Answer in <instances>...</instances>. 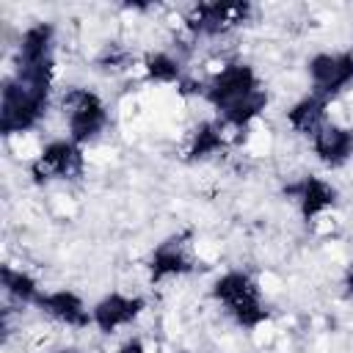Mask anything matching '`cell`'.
<instances>
[{
  "mask_svg": "<svg viewBox=\"0 0 353 353\" xmlns=\"http://www.w3.org/2000/svg\"><path fill=\"white\" fill-rule=\"evenodd\" d=\"M113 353H149V345L143 342V336L130 334L127 339H121V342L116 345V350H113Z\"/></svg>",
  "mask_w": 353,
  "mask_h": 353,
  "instance_id": "19",
  "label": "cell"
},
{
  "mask_svg": "<svg viewBox=\"0 0 353 353\" xmlns=\"http://www.w3.org/2000/svg\"><path fill=\"white\" fill-rule=\"evenodd\" d=\"M50 105H52L50 88H36L8 74L0 88V135L19 138L25 132H33L44 121Z\"/></svg>",
  "mask_w": 353,
  "mask_h": 353,
  "instance_id": "2",
  "label": "cell"
},
{
  "mask_svg": "<svg viewBox=\"0 0 353 353\" xmlns=\"http://www.w3.org/2000/svg\"><path fill=\"white\" fill-rule=\"evenodd\" d=\"M0 287L3 295L17 306H36V301L44 292V287L33 273H28L25 268H14L11 262L0 265Z\"/></svg>",
  "mask_w": 353,
  "mask_h": 353,
  "instance_id": "17",
  "label": "cell"
},
{
  "mask_svg": "<svg viewBox=\"0 0 353 353\" xmlns=\"http://www.w3.org/2000/svg\"><path fill=\"white\" fill-rule=\"evenodd\" d=\"M284 196L295 204L303 223H317L339 207V188L317 174H303L284 185Z\"/></svg>",
  "mask_w": 353,
  "mask_h": 353,
  "instance_id": "9",
  "label": "cell"
},
{
  "mask_svg": "<svg viewBox=\"0 0 353 353\" xmlns=\"http://www.w3.org/2000/svg\"><path fill=\"white\" fill-rule=\"evenodd\" d=\"M28 174L36 185L52 182H77L85 174V146L63 138H50L28 163Z\"/></svg>",
  "mask_w": 353,
  "mask_h": 353,
  "instance_id": "5",
  "label": "cell"
},
{
  "mask_svg": "<svg viewBox=\"0 0 353 353\" xmlns=\"http://www.w3.org/2000/svg\"><path fill=\"white\" fill-rule=\"evenodd\" d=\"M262 88H265V83L248 61H229L204 80L201 99L215 110V116H221L223 110L234 108L237 102L248 99L251 94H256Z\"/></svg>",
  "mask_w": 353,
  "mask_h": 353,
  "instance_id": "4",
  "label": "cell"
},
{
  "mask_svg": "<svg viewBox=\"0 0 353 353\" xmlns=\"http://www.w3.org/2000/svg\"><path fill=\"white\" fill-rule=\"evenodd\" d=\"M342 292L347 298H353V262H347L345 270H342Z\"/></svg>",
  "mask_w": 353,
  "mask_h": 353,
  "instance_id": "20",
  "label": "cell"
},
{
  "mask_svg": "<svg viewBox=\"0 0 353 353\" xmlns=\"http://www.w3.org/2000/svg\"><path fill=\"white\" fill-rule=\"evenodd\" d=\"M52 353H83V350H77V347H72V345H66V347H55Z\"/></svg>",
  "mask_w": 353,
  "mask_h": 353,
  "instance_id": "21",
  "label": "cell"
},
{
  "mask_svg": "<svg viewBox=\"0 0 353 353\" xmlns=\"http://www.w3.org/2000/svg\"><path fill=\"white\" fill-rule=\"evenodd\" d=\"M251 17H254V6L245 0H234V3L212 0V3L190 6L182 17V25L193 39H221L248 25Z\"/></svg>",
  "mask_w": 353,
  "mask_h": 353,
  "instance_id": "6",
  "label": "cell"
},
{
  "mask_svg": "<svg viewBox=\"0 0 353 353\" xmlns=\"http://www.w3.org/2000/svg\"><path fill=\"white\" fill-rule=\"evenodd\" d=\"M210 298L240 331H248V334L262 328L273 317L259 281L254 279V273L243 268H229L218 273L210 284Z\"/></svg>",
  "mask_w": 353,
  "mask_h": 353,
  "instance_id": "1",
  "label": "cell"
},
{
  "mask_svg": "<svg viewBox=\"0 0 353 353\" xmlns=\"http://www.w3.org/2000/svg\"><path fill=\"white\" fill-rule=\"evenodd\" d=\"M94 63H97V69L105 72V74H119V72H127V69L135 66V55H132L124 44L110 41V44H105V47L99 50V55L94 58Z\"/></svg>",
  "mask_w": 353,
  "mask_h": 353,
  "instance_id": "18",
  "label": "cell"
},
{
  "mask_svg": "<svg viewBox=\"0 0 353 353\" xmlns=\"http://www.w3.org/2000/svg\"><path fill=\"white\" fill-rule=\"evenodd\" d=\"M55 39L58 30L52 22H33L17 39L14 66H50L55 63Z\"/></svg>",
  "mask_w": 353,
  "mask_h": 353,
  "instance_id": "13",
  "label": "cell"
},
{
  "mask_svg": "<svg viewBox=\"0 0 353 353\" xmlns=\"http://www.w3.org/2000/svg\"><path fill=\"white\" fill-rule=\"evenodd\" d=\"M328 108H331V102L328 99H323V97H317V94H303V97H298L290 108H287V113H284V121H287V127L295 132V135H301V138H312L331 116H328Z\"/></svg>",
  "mask_w": 353,
  "mask_h": 353,
  "instance_id": "15",
  "label": "cell"
},
{
  "mask_svg": "<svg viewBox=\"0 0 353 353\" xmlns=\"http://www.w3.org/2000/svg\"><path fill=\"white\" fill-rule=\"evenodd\" d=\"M58 110L66 127V135L77 141L80 146L94 143L110 124V110L108 102L85 85H69L58 97Z\"/></svg>",
  "mask_w": 353,
  "mask_h": 353,
  "instance_id": "3",
  "label": "cell"
},
{
  "mask_svg": "<svg viewBox=\"0 0 353 353\" xmlns=\"http://www.w3.org/2000/svg\"><path fill=\"white\" fill-rule=\"evenodd\" d=\"M309 146H312V154L325 168H342L353 160V127L336 119H328L309 138Z\"/></svg>",
  "mask_w": 353,
  "mask_h": 353,
  "instance_id": "12",
  "label": "cell"
},
{
  "mask_svg": "<svg viewBox=\"0 0 353 353\" xmlns=\"http://www.w3.org/2000/svg\"><path fill=\"white\" fill-rule=\"evenodd\" d=\"M199 259H196V243H193V232H174L165 240H160L149 256H146V276L149 284H163L171 279H182L196 273Z\"/></svg>",
  "mask_w": 353,
  "mask_h": 353,
  "instance_id": "7",
  "label": "cell"
},
{
  "mask_svg": "<svg viewBox=\"0 0 353 353\" xmlns=\"http://www.w3.org/2000/svg\"><path fill=\"white\" fill-rule=\"evenodd\" d=\"M149 301L141 292H124V290H110L102 298H97L91 303V323L99 334L113 336L121 328L135 325L143 312H146Z\"/></svg>",
  "mask_w": 353,
  "mask_h": 353,
  "instance_id": "10",
  "label": "cell"
},
{
  "mask_svg": "<svg viewBox=\"0 0 353 353\" xmlns=\"http://www.w3.org/2000/svg\"><path fill=\"white\" fill-rule=\"evenodd\" d=\"M33 309H39L44 317H50L52 323H58V325H63L69 331L94 328V323H91V306L85 303V298L77 290H69V287L44 290Z\"/></svg>",
  "mask_w": 353,
  "mask_h": 353,
  "instance_id": "11",
  "label": "cell"
},
{
  "mask_svg": "<svg viewBox=\"0 0 353 353\" xmlns=\"http://www.w3.org/2000/svg\"><path fill=\"white\" fill-rule=\"evenodd\" d=\"M309 91L334 102L353 88V47L350 50H320L306 58Z\"/></svg>",
  "mask_w": 353,
  "mask_h": 353,
  "instance_id": "8",
  "label": "cell"
},
{
  "mask_svg": "<svg viewBox=\"0 0 353 353\" xmlns=\"http://www.w3.org/2000/svg\"><path fill=\"white\" fill-rule=\"evenodd\" d=\"M232 132L218 121V119H201L193 124L185 141V160L188 163H207L229 149Z\"/></svg>",
  "mask_w": 353,
  "mask_h": 353,
  "instance_id": "14",
  "label": "cell"
},
{
  "mask_svg": "<svg viewBox=\"0 0 353 353\" xmlns=\"http://www.w3.org/2000/svg\"><path fill=\"white\" fill-rule=\"evenodd\" d=\"M141 77L149 85H182L185 80V66L179 61V55H174L171 50H149L141 55L138 61Z\"/></svg>",
  "mask_w": 353,
  "mask_h": 353,
  "instance_id": "16",
  "label": "cell"
}]
</instances>
